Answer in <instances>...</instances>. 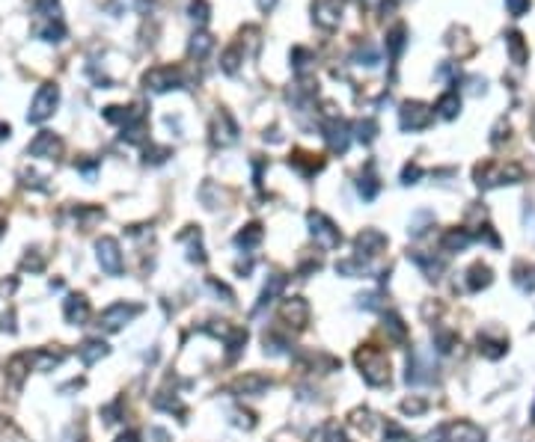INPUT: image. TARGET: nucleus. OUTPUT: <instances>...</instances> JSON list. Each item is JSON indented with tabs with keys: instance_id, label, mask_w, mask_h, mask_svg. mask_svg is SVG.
I'll use <instances>...</instances> for the list:
<instances>
[{
	"instance_id": "2eb2a0df",
	"label": "nucleus",
	"mask_w": 535,
	"mask_h": 442,
	"mask_svg": "<svg viewBox=\"0 0 535 442\" xmlns=\"http://www.w3.org/2000/svg\"><path fill=\"white\" fill-rule=\"evenodd\" d=\"M265 389H271V377L259 374V371H247L241 377H235V383H232L235 395H262Z\"/></svg>"
},
{
	"instance_id": "412c9836",
	"label": "nucleus",
	"mask_w": 535,
	"mask_h": 442,
	"mask_svg": "<svg viewBox=\"0 0 535 442\" xmlns=\"http://www.w3.org/2000/svg\"><path fill=\"white\" fill-rule=\"evenodd\" d=\"M384 333H387V338L393 345H405L407 342V324L395 312H384Z\"/></svg>"
},
{
	"instance_id": "aec40b11",
	"label": "nucleus",
	"mask_w": 535,
	"mask_h": 442,
	"mask_svg": "<svg viewBox=\"0 0 535 442\" xmlns=\"http://www.w3.org/2000/svg\"><path fill=\"white\" fill-rule=\"evenodd\" d=\"M470 241H473V235L467 232V229H446V235L440 237V249L443 252H464L467 247H470Z\"/></svg>"
},
{
	"instance_id": "e433bc0d",
	"label": "nucleus",
	"mask_w": 535,
	"mask_h": 442,
	"mask_svg": "<svg viewBox=\"0 0 535 442\" xmlns=\"http://www.w3.org/2000/svg\"><path fill=\"white\" fill-rule=\"evenodd\" d=\"M247 345V330H232L229 338H226V347H229V362L232 359H238V353L244 350Z\"/></svg>"
},
{
	"instance_id": "a18cd8bd",
	"label": "nucleus",
	"mask_w": 535,
	"mask_h": 442,
	"mask_svg": "<svg viewBox=\"0 0 535 442\" xmlns=\"http://www.w3.org/2000/svg\"><path fill=\"white\" fill-rule=\"evenodd\" d=\"M21 268H24V270L39 273V270L45 268V258L39 256V249H30V256H24V258H21Z\"/></svg>"
},
{
	"instance_id": "72a5a7b5",
	"label": "nucleus",
	"mask_w": 535,
	"mask_h": 442,
	"mask_svg": "<svg viewBox=\"0 0 535 442\" xmlns=\"http://www.w3.org/2000/svg\"><path fill=\"white\" fill-rule=\"evenodd\" d=\"M506 45H508V54H512V60L517 62V66H524V62H527V48H524L520 33H508V36H506Z\"/></svg>"
},
{
	"instance_id": "393cba45",
	"label": "nucleus",
	"mask_w": 535,
	"mask_h": 442,
	"mask_svg": "<svg viewBox=\"0 0 535 442\" xmlns=\"http://www.w3.org/2000/svg\"><path fill=\"white\" fill-rule=\"evenodd\" d=\"M410 258H414V264L428 276V279H440L443 273V258H434V256H426V252H410Z\"/></svg>"
},
{
	"instance_id": "bb28decb",
	"label": "nucleus",
	"mask_w": 535,
	"mask_h": 442,
	"mask_svg": "<svg viewBox=\"0 0 535 442\" xmlns=\"http://www.w3.org/2000/svg\"><path fill=\"white\" fill-rule=\"evenodd\" d=\"M508 350V342L506 338H491V336H479V353L485 359H500L506 357Z\"/></svg>"
},
{
	"instance_id": "79ce46f5",
	"label": "nucleus",
	"mask_w": 535,
	"mask_h": 442,
	"mask_svg": "<svg viewBox=\"0 0 535 442\" xmlns=\"http://www.w3.org/2000/svg\"><path fill=\"white\" fill-rule=\"evenodd\" d=\"M455 342H458V336L449 333V330H438V333H434V347H438L440 353H449L455 347Z\"/></svg>"
},
{
	"instance_id": "4be33fe9",
	"label": "nucleus",
	"mask_w": 535,
	"mask_h": 442,
	"mask_svg": "<svg viewBox=\"0 0 535 442\" xmlns=\"http://www.w3.org/2000/svg\"><path fill=\"white\" fill-rule=\"evenodd\" d=\"M431 377H434V374H431V365L422 362V357L414 350V353L407 357V374H405V380H407V383H426V380H431Z\"/></svg>"
},
{
	"instance_id": "c85d7f7f",
	"label": "nucleus",
	"mask_w": 535,
	"mask_h": 442,
	"mask_svg": "<svg viewBox=\"0 0 535 442\" xmlns=\"http://www.w3.org/2000/svg\"><path fill=\"white\" fill-rule=\"evenodd\" d=\"M434 110H438L443 119H455L458 110H461V98H458L455 90H452V92H443V95L438 98V107H434Z\"/></svg>"
},
{
	"instance_id": "37998d69",
	"label": "nucleus",
	"mask_w": 535,
	"mask_h": 442,
	"mask_svg": "<svg viewBox=\"0 0 535 442\" xmlns=\"http://www.w3.org/2000/svg\"><path fill=\"white\" fill-rule=\"evenodd\" d=\"M265 353H271V357H277V353H285V347H289V342L285 338H280L277 333H265Z\"/></svg>"
},
{
	"instance_id": "cd10ccee",
	"label": "nucleus",
	"mask_w": 535,
	"mask_h": 442,
	"mask_svg": "<svg viewBox=\"0 0 535 442\" xmlns=\"http://www.w3.org/2000/svg\"><path fill=\"white\" fill-rule=\"evenodd\" d=\"M285 288V276L283 273H273V276H268V285H265V291H262V300L256 303V312H262L268 303H273V297H277L280 291Z\"/></svg>"
},
{
	"instance_id": "4d7b16f0",
	"label": "nucleus",
	"mask_w": 535,
	"mask_h": 442,
	"mask_svg": "<svg viewBox=\"0 0 535 442\" xmlns=\"http://www.w3.org/2000/svg\"><path fill=\"white\" fill-rule=\"evenodd\" d=\"M208 285H211V288H215V291H217V294H223V297H226V303H232V300H235V294H232V291H229V288H226V285H223V282H217V279H215V276H211V279H208Z\"/></svg>"
},
{
	"instance_id": "c9c22d12",
	"label": "nucleus",
	"mask_w": 535,
	"mask_h": 442,
	"mask_svg": "<svg viewBox=\"0 0 535 442\" xmlns=\"http://www.w3.org/2000/svg\"><path fill=\"white\" fill-rule=\"evenodd\" d=\"M354 131H357V140L369 146L372 140H375V134H378V122H375V119H360V122L354 125Z\"/></svg>"
},
{
	"instance_id": "f3484780",
	"label": "nucleus",
	"mask_w": 535,
	"mask_h": 442,
	"mask_svg": "<svg viewBox=\"0 0 535 442\" xmlns=\"http://www.w3.org/2000/svg\"><path fill=\"white\" fill-rule=\"evenodd\" d=\"M33 368V359H30V350H24V353H15L9 362H6V377H9V383L21 389L24 380H27V374Z\"/></svg>"
},
{
	"instance_id": "473e14b6",
	"label": "nucleus",
	"mask_w": 535,
	"mask_h": 442,
	"mask_svg": "<svg viewBox=\"0 0 535 442\" xmlns=\"http://www.w3.org/2000/svg\"><path fill=\"white\" fill-rule=\"evenodd\" d=\"M313 442H345V434L339 431V424L327 422V424H321L318 431L313 434Z\"/></svg>"
},
{
	"instance_id": "13d9d810",
	"label": "nucleus",
	"mask_w": 535,
	"mask_h": 442,
	"mask_svg": "<svg viewBox=\"0 0 535 442\" xmlns=\"http://www.w3.org/2000/svg\"><path fill=\"white\" fill-rule=\"evenodd\" d=\"M360 306H366V309H381V303H378V294H360Z\"/></svg>"
},
{
	"instance_id": "de8ad7c7",
	"label": "nucleus",
	"mask_w": 535,
	"mask_h": 442,
	"mask_svg": "<svg viewBox=\"0 0 535 442\" xmlns=\"http://www.w3.org/2000/svg\"><path fill=\"white\" fill-rule=\"evenodd\" d=\"M428 410V403L422 401V398H407V401H402V413H407V415H419V413H426Z\"/></svg>"
},
{
	"instance_id": "f03ea898",
	"label": "nucleus",
	"mask_w": 535,
	"mask_h": 442,
	"mask_svg": "<svg viewBox=\"0 0 535 442\" xmlns=\"http://www.w3.org/2000/svg\"><path fill=\"white\" fill-rule=\"evenodd\" d=\"M57 104H60V90H57L54 83H42L39 92L33 95V104H30V110H27V122L42 125L45 119L54 116Z\"/></svg>"
},
{
	"instance_id": "58836bf2",
	"label": "nucleus",
	"mask_w": 535,
	"mask_h": 442,
	"mask_svg": "<svg viewBox=\"0 0 535 442\" xmlns=\"http://www.w3.org/2000/svg\"><path fill=\"white\" fill-rule=\"evenodd\" d=\"M211 45H215V42H211V36H205V33H196L194 39H191V57L203 60V57L208 54V50H211Z\"/></svg>"
},
{
	"instance_id": "c03bdc74",
	"label": "nucleus",
	"mask_w": 535,
	"mask_h": 442,
	"mask_svg": "<svg viewBox=\"0 0 535 442\" xmlns=\"http://www.w3.org/2000/svg\"><path fill=\"white\" fill-rule=\"evenodd\" d=\"M155 407H158V410H167V413H179V415H184V403H182L179 398H164V392L155 395Z\"/></svg>"
},
{
	"instance_id": "ddd939ff",
	"label": "nucleus",
	"mask_w": 535,
	"mask_h": 442,
	"mask_svg": "<svg viewBox=\"0 0 535 442\" xmlns=\"http://www.w3.org/2000/svg\"><path fill=\"white\" fill-rule=\"evenodd\" d=\"M342 0H316L313 4V18L318 27H325V30H333L336 24H339L342 18Z\"/></svg>"
},
{
	"instance_id": "603ef678",
	"label": "nucleus",
	"mask_w": 535,
	"mask_h": 442,
	"mask_svg": "<svg viewBox=\"0 0 535 442\" xmlns=\"http://www.w3.org/2000/svg\"><path fill=\"white\" fill-rule=\"evenodd\" d=\"M506 9H508V15H524V12L529 9V0H506Z\"/></svg>"
},
{
	"instance_id": "bf43d9fd",
	"label": "nucleus",
	"mask_w": 535,
	"mask_h": 442,
	"mask_svg": "<svg viewBox=\"0 0 535 442\" xmlns=\"http://www.w3.org/2000/svg\"><path fill=\"white\" fill-rule=\"evenodd\" d=\"M15 288H18V279H4V282H0V297H4V294H12V291H15Z\"/></svg>"
},
{
	"instance_id": "1a4fd4ad",
	"label": "nucleus",
	"mask_w": 535,
	"mask_h": 442,
	"mask_svg": "<svg viewBox=\"0 0 535 442\" xmlns=\"http://www.w3.org/2000/svg\"><path fill=\"white\" fill-rule=\"evenodd\" d=\"M60 151H63V140H60L57 134H51V131H39L27 146L30 158H45V160H57Z\"/></svg>"
},
{
	"instance_id": "a19ab883",
	"label": "nucleus",
	"mask_w": 535,
	"mask_h": 442,
	"mask_svg": "<svg viewBox=\"0 0 535 442\" xmlns=\"http://www.w3.org/2000/svg\"><path fill=\"white\" fill-rule=\"evenodd\" d=\"M384 442H410V434L405 431L402 424L387 422V427H384Z\"/></svg>"
},
{
	"instance_id": "7ed1b4c3",
	"label": "nucleus",
	"mask_w": 535,
	"mask_h": 442,
	"mask_svg": "<svg viewBox=\"0 0 535 442\" xmlns=\"http://www.w3.org/2000/svg\"><path fill=\"white\" fill-rule=\"evenodd\" d=\"M140 312H143L140 303H114V306H107L102 315H98V326L107 333H116L126 324H131Z\"/></svg>"
},
{
	"instance_id": "ea45409f",
	"label": "nucleus",
	"mask_w": 535,
	"mask_h": 442,
	"mask_svg": "<svg viewBox=\"0 0 535 442\" xmlns=\"http://www.w3.org/2000/svg\"><path fill=\"white\" fill-rule=\"evenodd\" d=\"M387 45H390V57L395 60L402 54V48H405V27L399 24V27H393L390 30V36H387Z\"/></svg>"
},
{
	"instance_id": "49530a36",
	"label": "nucleus",
	"mask_w": 535,
	"mask_h": 442,
	"mask_svg": "<svg viewBox=\"0 0 535 442\" xmlns=\"http://www.w3.org/2000/svg\"><path fill=\"white\" fill-rule=\"evenodd\" d=\"M354 60H360V66H375V62H378V50L372 48V45H363V48H357Z\"/></svg>"
},
{
	"instance_id": "f704fd0d",
	"label": "nucleus",
	"mask_w": 535,
	"mask_h": 442,
	"mask_svg": "<svg viewBox=\"0 0 535 442\" xmlns=\"http://www.w3.org/2000/svg\"><path fill=\"white\" fill-rule=\"evenodd\" d=\"M357 191H360V196H363L366 202L369 199H375L378 196V191H381V184H378V179L372 172H366V175H360V181H357Z\"/></svg>"
},
{
	"instance_id": "4468645a",
	"label": "nucleus",
	"mask_w": 535,
	"mask_h": 442,
	"mask_svg": "<svg viewBox=\"0 0 535 442\" xmlns=\"http://www.w3.org/2000/svg\"><path fill=\"white\" fill-rule=\"evenodd\" d=\"M325 140H327V146H330V151H336V155H345L348 151V143H351V134H348V125L342 122V119H327L325 122Z\"/></svg>"
},
{
	"instance_id": "864d4df0",
	"label": "nucleus",
	"mask_w": 535,
	"mask_h": 442,
	"mask_svg": "<svg viewBox=\"0 0 535 442\" xmlns=\"http://www.w3.org/2000/svg\"><path fill=\"white\" fill-rule=\"evenodd\" d=\"M170 158V149H146V163H164Z\"/></svg>"
},
{
	"instance_id": "6ab92c4d",
	"label": "nucleus",
	"mask_w": 535,
	"mask_h": 442,
	"mask_svg": "<svg viewBox=\"0 0 535 442\" xmlns=\"http://www.w3.org/2000/svg\"><path fill=\"white\" fill-rule=\"evenodd\" d=\"M110 353L107 342H102V338H86V342L78 347V357L83 365H95V362H102L104 357Z\"/></svg>"
},
{
	"instance_id": "20e7f679",
	"label": "nucleus",
	"mask_w": 535,
	"mask_h": 442,
	"mask_svg": "<svg viewBox=\"0 0 535 442\" xmlns=\"http://www.w3.org/2000/svg\"><path fill=\"white\" fill-rule=\"evenodd\" d=\"M309 235L316 237V244L321 249H336V247L342 244V232L336 229V223L330 217H325L321 211L309 214Z\"/></svg>"
},
{
	"instance_id": "3c124183",
	"label": "nucleus",
	"mask_w": 535,
	"mask_h": 442,
	"mask_svg": "<svg viewBox=\"0 0 535 442\" xmlns=\"http://www.w3.org/2000/svg\"><path fill=\"white\" fill-rule=\"evenodd\" d=\"M0 330H4V333H9V336L18 330V326H15V312H12V309L0 315Z\"/></svg>"
},
{
	"instance_id": "680f3d73",
	"label": "nucleus",
	"mask_w": 535,
	"mask_h": 442,
	"mask_svg": "<svg viewBox=\"0 0 535 442\" xmlns=\"http://www.w3.org/2000/svg\"><path fill=\"white\" fill-rule=\"evenodd\" d=\"M259 4H262V9H271L273 4H277V0H259Z\"/></svg>"
},
{
	"instance_id": "6e6552de",
	"label": "nucleus",
	"mask_w": 535,
	"mask_h": 442,
	"mask_svg": "<svg viewBox=\"0 0 535 442\" xmlns=\"http://www.w3.org/2000/svg\"><path fill=\"white\" fill-rule=\"evenodd\" d=\"M143 83H146V90H152V92H167V90H179L184 81H182V71H179V69L158 66V69H152V71H146Z\"/></svg>"
},
{
	"instance_id": "8fccbe9b",
	"label": "nucleus",
	"mask_w": 535,
	"mask_h": 442,
	"mask_svg": "<svg viewBox=\"0 0 535 442\" xmlns=\"http://www.w3.org/2000/svg\"><path fill=\"white\" fill-rule=\"evenodd\" d=\"M235 69H238V48H229L226 54H223V71L235 74Z\"/></svg>"
},
{
	"instance_id": "e2e57ef3",
	"label": "nucleus",
	"mask_w": 535,
	"mask_h": 442,
	"mask_svg": "<svg viewBox=\"0 0 535 442\" xmlns=\"http://www.w3.org/2000/svg\"><path fill=\"white\" fill-rule=\"evenodd\" d=\"M4 229H6V223H4V220H0V235H4Z\"/></svg>"
},
{
	"instance_id": "f257e3e1",
	"label": "nucleus",
	"mask_w": 535,
	"mask_h": 442,
	"mask_svg": "<svg viewBox=\"0 0 535 442\" xmlns=\"http://www.w3.org/2000/svg\"><path fill=\"white\" fill-rule=\"evenodd\" d=\"M354 362H357V368L360 374H363V380L369 386H387L390 383V359H387V353H384L381 347L375 345H366V347H360L354 353Z\"/></svg>"
},
{
	"instance_id": "052dcab7",
	"label": "nucleus",
	"mask_w": 535,
	"mask_h": 442,
	"mask_svg": "<svg viewBox=\"0 0 535 442\" xmlns=\"http://www.w3.org/2000/svg\"><path fill=\"white\" fill-rule=\"evenodd\" d=\"M116 442H140V434H137V431H126V434H119Z\"/></svg>"
},
{
	"instance_id": "9d476101",
	"label": "nucleus",
	"mask_w": 535,
	"mask_h": 442,
	"mask_svg": "<svg viewBox=\"0 0 535 442\" xmlns=\"http://www.w3.org/2000/svg\"><path fill=\"white\" fill-rule=\"evenodd\" d=\"M280 318L285 321V326H294V330H304L309 324V303L304 297H289L283 300L280 306Z\"/></svg>"
},
{
	"instance_id": "dca6fc26",
	"label": "nucleus",
	"mask_w": 535,
	"mask_h": 442,
	"mask_svg": "<svg viewBox=\"0 0 535 442\" xmlns=\"http://www.w3.org/2000/svg\"><path fill=\"white\" fill-rule=\"evenodd\" d=\"M443 434L449 442H485V431L479 424H473V422H452V424H446L443 427Z\"/></svg>"
},
{
	"instance_id": "0e129e2a",
	"label": "nucleus",
	"mask_w": 535,
	"mask_h": 442,
	"mask_svg": "<svg viewBox=\"0 0 535 442\" xmlns=\"http://www.w3.org/2000/svg\"><path fill=\"white\" fill-rule=\"evenodd\" d=\"M532 422H535V407H532Z\"/></svg>"
},
{
	"instance_id": "6e6d98bb",
	"label": "nucleus",
	"mask_w": 535,
	"mask_h": 442,
	"mask_svg": "<svg viewBox=\"0 0 535 442\" xmlns=\"http://www.w3.org/2000/svg\"><path fill=\"white\" fill-rule=\"evenodd\" d=\"M479 241H488L491 247H500V237H496V232L491 229V226H479Z\"/></svg>"
},
{
	"instance_id": "09e8293b",
	"label": "nucleus",
	"mask_w": 535,
	"mask_h": 442,
	"mask_svg": "<svg viewBox=\"0 0 535 442\" xmlns=\"http://www.w3.org/2000/svg\"><path fill=\"white\" fill-rule=\"evenodd\" d=\"M191 18L200 21V24L208 21V4H205V0H194V4H191Z\"/></svg>"
},
{
	"instance_id": "39448f33",
	"label": "nucleus",
	"mask_w": 535,
	"mask_h": 442,
	"mask_svg": "<svg viewBox=\"0 0 535 442\" xmlns=\"http://www.w3.org/2000/svg\"><path fill=\"white\" fill-rule=\"evenodd\" d=\"M524 179L520 167H496V163H485L476 167V184L479 187H496V184H515Z\"/></svg>"
},
{
	"instance_id": "b1692460",
	"label": "nucleus",
	"mask_w": 535,
	"mask_h": 442,
	"mask_svg": "<svg viewBox=\"0 0 535 442\" xmlns=\"http://www.w3.org/2000/svg\"><path fill=\"white\" fill-rule=\"evenodd\" d=\"M30 359H33V371H51L57 368L60 362L66 357L60 350H48V347H39V350H30Z\"/></svg>"
},
{
	"instance_id": "9b49d317",
	"label": "nucleus",
	"mask_w": 535,
	"mask_h": 442,
	"mask_svg": "<svg viewBox=\"0 0 535 442\" xmlns=\"http://www.w3.org/2000/svg\"><path fill=\"white\" fill-rule=\"evenodd\" d=\"M387 247V235L378 232V229H363L357 237H354V252L357 258H372L378 256V252Z\"/></svg>"
},
{
	"instance_id": "7c9ffc66",
	"label": "nucleus",
	"mask_w": 535,
	"mask_h": 442,
	"mask_svg": "<svg viewBox=\"0 0 535 442\" xmlns=\"http://www.w3.org/2000/svg\"><path fill=\"white\" fill-rule=\"evenodd\" d=\"M336 273L339 276H366L369 264H366V258H342V261H336Z\"/></svg>"
},
{
	"instance_id": "5701e85b",
	"label": "nucleus",
	"mask_w": 535,
	"mask_h": 442,
	"mask_svg": "<svg viewBox=\"0 0 535 442\" xmlns=\"http://www.w3.org/2000/svg\"><path fill=\"white\" fill-rule=\"evenodd\" d=\"M491 282H494V273H491V268H488V264L476 261V264H473V268L467 270V288H470L473 294H476V291H482V288H488Z\"/></svg>"
},
{
	"instance_id": "2f4dec72",
	"label": "nucleus",
	"mask_w": 535,
	"mask_h": 442,
	"mask_svg": "<svg viewBox=\"0 0 535 442\" xmlns=\"http://www.w3.org/2000/svg\"><path fill=\"white\" fill-rule=\"evenodd\" d=\"M292 163L306 175V179H309V175H316L321 167H325V160H313V155H304V151H297V155L292 158Z\"/></svg>"
},
{
	"instance_id": "423d86ee",
	"label": "nucleus",
	"mask_w": 535,
	"mask_h": 442,
	"mask_svg": "<svg viewBox=\"0 0 535 442\" xmlns=\"http://www.w3.org/2000/svg\"><path fill=\"white\" fill-rule=\"evenodd\" d=\"M95 256H98V264L102 270L110 273V276H119L126 261H122V249H119V241L116 237H98L95 241Z\"/></svg>"
},
{
	"instance_id": "c756f323",
	"label": "nucleus",
	"mask_w": 535,
	"mask_h": 442,
	"mask_svg": "<svg viewBox=\"0 0 535 442\" xmlns=\"http://www.w3.org/2000/svg\"><path fill=\"white\" fill-rule=\"evenodd\" d=\"M179 241L188 244V258L196 261V264H203L205 261V252H203V244H200V232L191 229V232H182Z\"/></svg>"
},
{
	"instance_id": "5fc2aeb1",
	"label": "nucleus",
	"mask_w": 535,
	"mask_h": 442,
	"mask_svg": "<svg viewBox=\"0 0 535 442\" xmlns=\"http://www.w3.org/2000/svg\"><path fill=\"white\" fill-rule=\"evenodd\" d=\"M419 175H422V170L417 167V163H407V167L402 170V181H405V184H417Z\"/></svg>"
},
{
	"instance_id": "0eeeda50",
	"label": "nucleus",
	"mask_w": 535,
	"mask_h": 442,
	"mask_svg": "<svg viewBox=\"0 0 535 442\" xmlns=\"http://www.w3.org/2000/svg\"><path fill=\"white\" fill-rule=\"evenodd\" d=\"M434 119V113L419 104V101H407V104H402L399 110V122H402V131H426L428 125Z\"/></svg>"
},
{
	"instance_id": "a211bd4d",
	"label": "nucleus",
	"mask_w": 535,
	"mask_h": 442,
	"mask_svg": "<svg viewBox=\"0 0 535 442\" xmlns=\"http://www.w3.org/2000/svg\"><path fill=\"white\" fill-rule=\"evenodd\" d=\"M235 140H238V125L232 122L229 113H217V119H215V143L217 146H232Z\"/></svg>"
},
{
	"instance_id": "f8f14e48",
	"label": "nucleus",
	"mask_w": 535,
	"mask_h": 442,
	"mask_svg": "<svg viewBox=\"0 0 535 442\" xmlns=\"http://www.w3.org/2000/svg\"><path fill=\"white\" fill-rule=\"evenodd\" d=\"M90 315H93V309H90V300H86V294H69L63 300V318H66V324L83 326L86 321H90Z\"/></svg>"
},
{
	"instance_id": "a878e982",
	"label": "nucleus",
	"mask_w": 535,
	"mask_h": 442,
	"mask_svg": "<svg viewBox=\"0 0 535 442\" xmlns=\"http://www.w3.org/2000/svg\"><path fill=\"white\" fill-rule=\"evenodd\" d=\"M262 237H265V229L259 223H250V226H244V229L235 235V247L238 249H253L262 244Z\"/></svg>"
},
{
	"instance_id": "4c0bfd02",
	"label": "nucleus",
	"mask_w": 535,
	"mask_h": 442,
	"mask_svg": "<svg viewBox=\"0 0 535 442\" xmlns=\"http://www.w3.org/2000/svg\"><path fill=\"white\" fill-rule=\"evenodd\" d=\"M515 282H517V288L520 291H535V270H527L524 264H517L515 268Z\"/></svg>"
}]
</instances>
